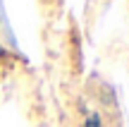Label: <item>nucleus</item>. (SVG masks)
<instances>
[{
  "label": "nucleus",
  "mask_w": 129,
  "mask_h": 127,
  "mask_svg": "<svg viewBox=\"0 0 129 127\" xmlns=\"http://www.w3.org/2000/svg\"><path fill=\"white\" fill-rule=\"evenodd\" d=\"M84 127H103V122H101V115H98V113L88 115V118H86V125H84Z\"/></svg>",
  "instance_id": "f257e3e1"
},
{
  "label": "nucleus",
  "mask_w": 129,
  "mask_h": 127,
  "mask_svg": "<svg viewBox=\"0 0 129 127\" xmlns=\"http://www.w3.org/2000/svg\"><path fill=\"white\" fill-rule=\"evenodd\" d=\"M3 55H5V48H3V46H0V58H3Z\"/></svg>",
  "instance_id": "f03ea898"
}]
</instances>
